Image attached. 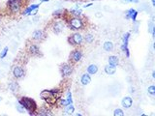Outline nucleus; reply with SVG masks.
<instances>
[{
  "mask_svg": "<svg viewBox=\"0 0 155 116\" xmlns=\"http://www.w3.org/2000/svg\"><path fill=\"white\" fill-rule=\"evenodd\" d=\"M20 104H22V106L26 110H28L29 112H34L36 110V102H34V100L30 99V98H27V97H23L20 100Z\"/></svg>",
  "mask_w": 155,
  "mask_h": 116,
  "instance_id": "f257e3e1",
  "label": "nucleus"
},
{
  "mask_svg": "<svg viewBox=\"0 0 155 116\" xmlns=\"http://www.w3.org/2000/svg\"><path fill=\"white\" fill-rule=\"evenodd\" d=\"M22 5V0H9L8 1V6L10 8V11L12 13H18L20 12Z\"/></svg>",
  "mask_w": 155,
  "mask_h": 116,
  "instance_id": "f03ea898",
  "label": "nucleus"
},
{
  "mask_svg": "<svg viewBox=\"0 0 155 116\" xmlns=\"http://www.w3.org/2000/svg\"><path fill=\"white\" fill-rule=\"evenodd\" d=\"M72 72H73V68L69 64H64L60 68V72H61L62 76H71Z\"/></svg>",
  "mask_w": 155,
  "mask_h": 116,
  "instance_id": "7ed1b4c3",
  "label": "nucleus"
},
{
  "mask_svg": "<svg viewBox=\"0 0 155 116\" xmlns=\"http://www.w3.org/2000/svg\"><path fill=\"white\" fill-rule=\"evenodd\" d=\"M70 26L73 29H81L82 28V22L81 18H79L78 16L70 20Z\"/></svg>",
  "mask_w": 155,
  "mask_h": 116,
  "instance_id": "20e7f679",
  "label": "nucleus"
},
{
  "mask_svg": "<svg viewBox=\"0 0 155 116\" xmlns=\"http://www.w3.org/2000/svg\"><path fill=\"white\" fill-rule=\"evenodd\" d=\"M69 41L73 44H81V42H82V36L80 33H75L74 35L69 39Z\"/></svg>",
  "mask_w": 155,
  "mask_h": 116,
  "instance_id": "39448f33",
  "label": "nucleus"
},
{
  "mask_svg": "<svg viewBox=\"0 0 155 116\" xmlns=\"http://www.w3.org/2000/svg\"><path fill=\"white\" fill-rule=\"evenodd\" d=\"M13 74L17 78H22V76H24V71L22 70V68L16 66L15 68L13 69Z\"/></svg>",
  "mask_w": 155,
  "mask_h": 116,
  "instance_id": "423d86ee",
  "label": "nucleus"
},
{
  "mask_svg": "<svg viewBox=\"0 0 155 116\" xmlns=\"http://www.w3.org/2000/svg\"><path fill=\"white\" fill-rule=\"evenodd\" d=\"M132 104H133V101H132V98H131V97H125V98L122 99V102H121V104H122L125 108H131Z\"/></svg>",
  "mask_w": 155,
  "mask_h": 116,
  "instance_id": "0eeeda50",
  "label": "nucleus"
},
{
  "mask_svg": "<svg viewBox=\"0 0 155 116\" xmlns=\"http://www.w3.org/2000/svg\"><path fill=\"white\" fill-rule=\"evenodd\" d=\"M129 37H130V34H129V33L124 34V36H123V44H122V46H121V48H122L124 51H126L127 56H129V52H128V48H127V44H128V39H129Z\"/></svg>",
  "mask_w": 155,
  "mask_h": 116,
  "instance_id": "6e6552de",
  "label": "nucleus"
},
{
  "mask_svg": "<svg viewBox=\"0 0 155 116\" xmlns=\"http://www.w3.org/2000/svg\"><path fill=\"white\" fill-rule=\"evenodd\" d=\"M81 57H82V54L80 50H74L71 54V58L75 62H79L81 59Z\"/></svg>",
  "mask_w": 155,
  "mask_h": 116,
  "instance_id": "1a4fd4ad",
  "label": "nucleus"
},
{
  "mask_svg": "<svg viewBox=\"0 0 155 116\" xmlns=\"http://www.w3.org/2000/svg\"><path fill=\"white\" fill-rule=\"evenodd\" d=\"M64 28V25L61 23V22H55L53 24V32L55 34H59L62 32V30Z\"/></svg>",
  "mask_w": 155,
  "mask_h": 116,
  "instance_id": "9d476101",
  "label": "nucleus"
},
{
  "mask_svg": "<svg viewBox=\"0 0 155 116\" xmlns=\"http://www.w3.org/2000/svg\"><path fill=\"white\" fill-rule=\"evenodd\" d=\"M137 14H138V12H137L136 10H134V9H130V10L127 12L126 18H132L133 20H136Z\"/></svg>",
  "mask_w": 155,
  "mask_h": 116,
  "instance_id": "9b49d317",
  "label": "nucleus"
},
{
  "mask_svg": "<svg viewBox=\"0 0 155 116\" xmlns=\"http://www.w3.org/2000/svg\"><path fill=\"white\" fill-rule=\"evenodd\" d=\"M43 37H44V33L42 30H36L32 34V38L34 40H41V39H43Z\"/></svg>",
  "mask_w": 155,
  "mask_h": 116,
  "instance_id": "f8f14e48",
  "label": "nucleus"
},
{
  "mask_svg": "<svg viewBox=\"0 0 155 116\" xmlns=\"http://www.w3.org/2000/svg\"><path fill=\"white\" fill-rule=\"evenodd\" d=\"M28 51L32 55H36V54H38L40 52V50H39V48L36 44H30L29 48H28Z\"/></svg>",
  "mask_w": 155,
  "mask_h": 116,
  "instance_id": "ddd939ff",
  "label": "nucleus"
},
{
  "mask_svg": "<svg viewBox=\"0 0 155 116\" xmlns=\"http://www.w3.org/2000/svg\"><path fill=\"white\" fill-rule=\"evenodd\" d=\"M81 81L83 85H87V84H89L90 81H91V78H90V76H89L88 74H82V76H81Z\"/></svg>",
  "mask_w": 155,
  "mask_h": 116,
  "instance_id": "4468645a",
  "label": "nucleus"
},
{
  "mask_svg": "<svg viewBox=\"0 0 155 116\" xmlns=\"http://www.w3.org/2000/svg\"><path fill=\"white\" fill-rule=\"evenodd\" d=\"M109 65L112 66V67H116L118 65V58L114 55L110 56L109 57Z\"/></svg>",
  "mask_w": 155,
  "mask_h": 116,
  "instance_id": "2eb2a0df",
  "label": "nucleus"
},
{
  "mask_svg": "<svg viewBox=\"0 0 155 116\" xmlns=\"http://www.w3.org/2000/svg\"><path fill=\"white\" fill-rule=\"evenodd\" d=\"M98 71V67L96 65H94V64H91V65L88 66V68H87V72L90 74H95Z\"/></svg>",
  "mask_w": 155,
  "mask_h": 116,
  "instance_id": "dca6fc26",
  "label": "nucleus"
},
{
  "mask_svg": "<svg viewBox=\"0 0 155 116\" xmlns=\"http://www.w3.org/2000/svg\"><path fill=\"white\" fill-rule=\"evenodd\" d=\"M37 8H39V4H36V5H30L27 9H25V10L22 12V14H29L34 9H37Z\"/></svg>",
  "mask_w": 155,
  "mask_h": 116,
  "instance_id": "f3484780",
  "label": "nucleus"
},
{
  "mask_svg": "<svg viewBox=\"0 0 155 116\" xmlns=\"http://www.w3.org/2000/svg\"><path fill=\"white\" fill-rule=\"evenodd\" d=\"M103 48L106 51H111L112 48H113V44L111 43V42H109V41L108 42H105Z\"/></svg>",
  "mask_w": 155,
  "mask_h": 116,
  "instance_id": "a211bd4d",
  "label": "nucleus"
},
{
  "mask_svg": "<svg viewBox=\"0 0 155 116\" xmlns=\"http://www.w3.org/2000/svg\"><path fill=\"white\" fill-rule=\"evenodd\" d=\"M105 72L108 74H113L115 72V67H112V66H106L105 67Z\"/></svg>",
  "mask_w": 155,
  "mask_h": 116,
  "instance_id": "6ab92c4d",
  "label": "nucleus"
},
{
  "mask_svg": "<svg viewBox=\"0 0 155 116\" xmlns=\"http://www.w3.org/2000/svg\"><path fill=\"white\" fill-rule=\"evenodd\" d=\"M9 89L11 90V91H13V92H16V91H18V89H19V84L15 82V81H13V82H11L10 84H9Z\"/></svg>",
  "mask_w": 155,
  "mask_h": 116,
  "instance_id": "aec40b11",
  "label": "nucleus"
},
{
  "mask_svg": "<svg viewBox=\"0 0 155 116\" xmlns=\"http://www.w3.org/2000/svg\"><path fill=\"white\" fill-rule=\"evenodd\" d=\"M78 7H79V6L77 5L75 9H72V10L70 11V13H71L72 14H74V16H79L81 14V9H77Z\"/></svg>",
  "mask_w": 155,
  "mask_h": 116,
  "instance_id": "412c9836",
  "label": "nucleus"
},
{
  "mask_svg": "<svg viewBox=\"0 0 155 116\" xmlns=\"http://www.w3.org/2000/svg\"><path fill=\"white\" fill-rule=\"evenodd\" d=\"M74 106H72V104H68L66 106V109H65V112H66L67 114H72L73 112H74Z\"/></svg>",
  "mask_w": 155,
  "mask_h": 116,
  "instance_id": "4be33fe9",
  "label": "nucleus"
},
{
  "mask_svg": "<svg viewBox=\"0 0 155 116\" xmlns=\"http://www.w3.org/2000/svg\"><path fill=\"white\" fill-rule=\"evenodd\" d=\"M52 113L50 112V110H48L47 108H41L39 111V115L42 116H47V115H51Z\"/></svg>",
  "mask_w": 155,
  "mask_h": 116,
  "instance_id": "5701e85b",
  "label": "nucleus"
},
{
  "mask_svg": "<svg viewBox=\"0 0 155 116\" xmlns=\"http://www.w3.org/2000/svg\"><path fill=\"white\" fill-rule=\"evenodd\" d=\"M94 41V36L92 34H87L85 35V42L88 44H91L92 42Z\"/></svg>",
  "mask_w": 155,
  "mask_h": 116,
  "instance_id": "b1692460",
  "label": "nucleus"
},
{
  "mask_svg": "<svg viewBox=\"0 0 155 116\" xmlns=\"http://www.w3.org/2000/svg\"><path fill=\"white\" fill-rule=\"evenodd\" d=\"M72 104V100H61L60 101V104L61 106H66L68 104Z\"/></svg>",
  "mask_w": 155,
  "mask_h": 116,
  "instance_id": "393cba45",
  "label": "nucleus"
},
{
  "mask_svg": "<svg viewBox=\"0 0 155 116\" xmlns=\"http://www.w3.org/2000/svg\"><path fill=\"white\" fill-rule=\"evenodd\" d=\"M113 115H114V116H123V115H124V112H123L121 109L117 108V109H115V110H114V112H113Z\"/></svg>",
  "mask_w": 155,
  "mask_h": 116,
  "instance_id": "a878e982",
  "label": "nucleus"
},
{
  "mask_svg": "<svg viewBox=\"0 0 155 116\" xmlns=\"http://www.w3.org/2000/svg\"><path fill=\"white\" fill-rule=\"evenodd\" d=\"M8 50H9V48H8V46H5V48H3L2 52L0 53V58H1V59H3V58L6 56V54H7V52H8Z\"/></svg>",
  "mask_w": 155,
  "mask_h": 116,
  "instance_id": "bb28decb",
  "label": "nucleus"
},
{
  "mask_svg": "<svg viewBox=\"0 0 155 116\" xmlns=\"http://www.w3.org/2000/svg\"><path fill=\"white\" fill-rule=\"evenodd\" d=\"M148 93L149 94H151L152 96H154L155 95V87L153 86V85H151V86H149L148 87Z\"/></svg>",
  "mask_w": 155,
  "mask_h": 116,
  "instance_id": "cd10ccee",
  "label": "nucleus"
},
{
  "mask_svg": "<svg viewBox=\"0 0 155 116\" xmlns=\"http://www.w3.org/2000/svg\"><path fill=\"white\" fill-rule=\"evenodd\" d=\"M64 14V11H63V10H57V11H54L53 16H60V14Z\"/></svg>",
  "mask_w": 155,
  "mask_h": 116,
  "instance_id": "c85d7f7f",
  "label": "nucleus"
},
{
  "mask_svg": "<svg viewBox=\"0 0 155 116\" xmlns=\"http://www.w3.org/2000/svg\"><path fill=\"white\" fill-rule=\"evenodd\" d=\"M17 109H18V110H19L21 113H23V112H24V109H25V108L22 106L21 104H18V106H17Z\"/></svg>",
  "mask_w": 155,
  "mask_h": 116,
  "instance_id": "c756f323",
  "label": "nucleus"
},
{
  "mask_svg": "<svg viewBox=\"0 0 155 116\" xmlns=\"http://www.w3.org/2000/svg\"><path fill=\"white\" fill-rule=\"evenodd\" d=\"M37 12H38V8H37V9H34V10H33V11H32V12H31L29 14H37Z\"/></svg>",
  "mask_w": 155,
  "mask_h": 116,
  "instance_id": "7c9ffc66",
  "label": "nucleus"
},
{
  "mask_svg": "<svg viewBox=\"0 0 155 116\" xmlns=\"http://www.w3.org/2000/svg\"><path fill=\"white\" fill-rule=\"evenodd\" d=\"M125 2H132V0H125Z\"/></svg>",
  "mask_w": 155,
  "mask_h": 116,
  "instance_id": "2f4dec72",
  "label": "nucleus"
},
{
  "mask_svg": "<svg viewBox=\"0 0 155 116\" xmlns=\"http://www.w3.org/2000/svg\"><path fill=\"white\" fill-rule=\"evenodd\" d=\"M41 2H45V1H49V0H40Z\"/></svg>",
  "mask_w": 155,
  "mask_h": 116,
  "instance_id": "473e14b6",
  "label": "nucleus"
}]
</instances>
